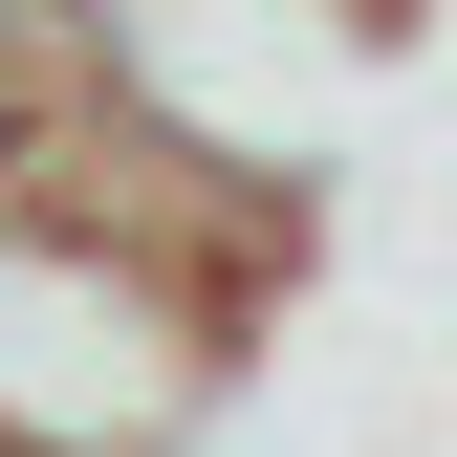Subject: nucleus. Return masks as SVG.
Listing matches in <instances>:
<instances>
[{
    "label": "nucleus",
    "mask_w": 457,
    "mask_h": 457,
    "mask_svg": "<svg viewBox=\"0 0 457 457\" xmlns=\"http://www.w3.org/2000/svg\"><path fill=\"white\" fill-rule=\"evenodd\" d=\"M0 22H22V0H0ZM22 44H44V22H22Z\"/></svg>",
    "instance_id": "1"
}]
</instances>
